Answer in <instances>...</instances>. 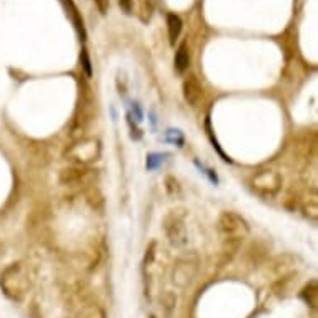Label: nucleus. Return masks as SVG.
<instances>
[{"label":"nucleus","instance_id":"nucleus-1","mask_svg":"<svg viewBox=\"0 0 318 318\" xmlns=\"http://www.w3.org/2000/svg\"><path fill=\"white\" fill-rule=\"evenodd\" d=\"M0 288L12 301H20L30 288V275L22 262L10 263L0 273Z\"/></svg>","mask_w":318,"mask_h":318},{"label":"nucleus","instance_id":"nucleus-2","mask_svg":"<svg viewBox=\"0 0 318 318\" xmlns=\"http://www.w3.org/2000/svg\"><path fill=\"white\" fill-rule=\"evenodd\" d=\"M217 228L225 243L238 246V243L248 235L250 227L245 218L237 212H222L218 217Z\"/></svg>","mask_w":318,"mask_h":318},{"label":"nucleus","instance_id":"nucleus-3","mask_svg":"<svg viewBox=\"0 0 318 318\" xmlns=\"http://www.w3.org/2000/svg\"><path fill=\"white\" fill-rule=\"evenodd\" d=\"M102 155L100 142L95 139H82L75 142L72 147H69L65 152L67 160L74 162L75 165H89L92 162H97Z\"/></svg>","mask_w":318,"mask_h":318},{"label":"nucleus","instance_id":"nucleus-4","mask_svg":"<svg viewBox=\"0 0 318 318\" xmlns=\"http://www.w3.org/2000/svg\"><path fill=\"white\" fill-rule=\"evenodd\" d=\"M283 185L282 175L275 170H262L250 178V187L263 199H273L280 194Z\"/></svg>","mask_w":318,"mask_h":318},{"label":"nucleus","instance_id":"nucleus-5","mask_svg":"<svg viewBox=\"0 0 318 318\" xmlns=\"http://www.w3.org/2000/svg\"><path fill=\"white\" fill-rule=\"evenodd\" d=\"M163 232L168 243L173 248H183L188 243V232L185 227V218L177 212H170L163 217Z\"/></svg>","mask_w":318,"mask_h":318},{"label":"nucleus","instance_id":"nucleus-6","mask_svg":"<svg viewBox=\"0 0 318 318\" xmlns=\"http://www.w3.org/2000/svg\"><path fill=\"white\" fill-rule=\"evenodd\" d=\"M200 260L197 253H187L175 262L172 270V282L178 288H187L199 273Z\"/></svg>","mask_w":318,"mask_h":318},{"label":"nucleus","instance_id":"nucleus-7","mask_svg":"<svg viewBox=\"0 0 318 318\" xmlns=\"http://www.w3.org/2000/svg\"><path fill=\"white\" fill-rule=\"evenodd\" d=\"M97 178V172L92 168H87L84 165H74V167H67L62 168V172L58 175V180L62 185H90L94 183V180Z\"/></svg>","mask_w":318,"mask_h":318},{"label":"nucleus","instance_id":"nucleus-8","mask_svg":"<svg viewBox=\"0 0 318 318\" xmlns=\"http://www.w3.org/2000/svg\"><path fill=\"white\" fill-rule=\"evenodd\" d=\"M182 90H183L185 102H187L190 107L197 108L202 105V102H204V98H205V92L195 75H188L187 79L183 80Z\"/></svg>","mask_w":318,"mask_h":318},{"label":"nucleus","instance_id":"nucleus-9","mask_svg":"<svg viewBox=\"0 0 318 318\" xmlns=\"http://www.w3.org/2000/svg\"><path fill=\"white\" fill-rule=\"evenodd\" d=\"M60 2H62L70 22L74 24V29L77 32V35H79V40L85 42L87 40V30H85V25H84V19H82V14L79 12V9H77L75 2L74 0H60Z\"/></svg>","mask_w":318,"mask_h":318},{"label":"nucleus","instance_id":"nucleus-10","mask_svg":"<svg viewBox=\"0 0 318 318\" xmlns=\"http://www.w3.org/2000/svg\"><path fill=\"white\" fill-rule=\"evenodd\" d=\"M182 27H183V22L177 14H168L167 15V30H168V38H170V43H172V45L175 43V40L180 37Z\"/></svg>","mask_w":318,"mask_h":318},{"label":"nucleus","instance_id":"nucleus-11","mask_svg":"<svg viewBox=\"0 0 318 318\" xmlns=\"http://www.w3.org/2000/svg\"><path fill=\"white\" fill-rule=\"evenodd\" d=\"M188 65H190V55L187 43H182L177 48V52H175V69H177L178 74H185L188 70Z\"/></svg>","mask_w":318,"mask_h":318},{"label":"nucleus","instance_id":"nucleus-12","mask_svg":"<svg viewBox=\"0 0 318 318\" xmlns=\"http://www.w3.org/2000/svg\"><path fill=\"white\" fill-rule=\"evenodd\" d=\"M160 306L163 310V313H165V316H172L175 308H177V295H175L173 292H163L160 295Z\"/></svg>","mask_w":318,"mask_h":318},{"label":"nucleus","instance_id":"nucleus-13","mask_svg":"<svg viewBox=\"0 0 318 318\" xmlns=\"http://www.w3.org/2000/svg\"><path fill=\"white\" fill-rule=\"evenodd\" d=\"M75 318H107V315H105V310H103L100 305L90 303V305H85L84 308L77 313Z\"/></svg>","mask_w":318,"mask_h":318},{"label":"nucleus","instance_id":"nucleus-14","mask_svg":"<svg viewBox=\"0 0 318 318\" xmlns=\"http://www.w3.org/2000/svg\"><path fill=\"white\" fill-rule=\"evenodd\" d=\"M301 298L310 306H316V283L315 282H311L308 287H305V290L301 292Z\"/></svg>","mask_w":318,"mask_h":318},{"label":"nucleus","instance_id":"nucleus-15","mask_svg":"<svg viewBox=\"0 0 318 318\" xmlns=\"http://www.w3.org/2000/svg\"><path fill=\"white\" fill-rule=\"evenodd\" d=\"M165 183H167V190H168V194H175V192H177V194H180V185H178V182H177V178H173V177H167V180H165Z\"/></svg>","mask_w":318,"mask_h":318},{"label":"nucleus","instance_id":"nucleus-16","mask_svg":"<svg viewBox=\"0 0 318 318\" xmlns=\"http://www.w3.org/2000/svg\"><path fill=\"white\" fill-rule=\"evenodd\" d=\"M82 63H84V69H85V74L87 75H92V62H90V58H89V53H87V50H82Z\"/></svg>","mask_w":318,"mask_h":318},{"label":"nucleus","instance_id":"nucleus-17","mask_svg":"<svg viewBox=\"0 0 318 318\" xmlns=\"http://www.w3.org/2000/svg\"><path fill=\"white\" fill-rule=\"evenodd\" d=\"M98 12H100L102 15H105L108 12V7H110V0H94Z\"/></svg>","mask_w":318,"mask_h":318},{"label":"nucleus","instance_id":"nucleus-18","mask_svg":"<svg viewBox=\"0 0 318 318\" xmlns=\"http://www.w3.org/2000/svg\"><path fill=\"white\" fill-rule=\"evenodd\" d=\"M120 7L125 14H130L132 12V7H134V0H118Z\"/></svg>","mask_w":318,"mask_h":318},{"label":"nucleus","instance_id":"nucleus-19","mask_svg":"<svg viewBox=\"0 0 318 318\" xmlns=\"http://www.w3.org/2000/svg\"><path fill=\"white\" fill-rule=\"evenodd\" d=\"M152 318H155V316H152Z\"/></svg>","mask_w":318,"mask_h":318}]
</instances>
